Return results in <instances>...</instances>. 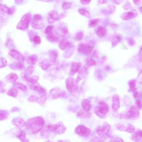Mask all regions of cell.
Here are the masks:
<instances>
[{
	"label": "cell",
	"instance_id": "6da1fadb",
	"mask_svg": "<svg viewBox=\"0 0 142 142\" xmlns=\"http://www.w3.org/2000/svg\"><path fill=\"white\" fill-rule=\"evenodd\" d=\"M27 123V128L31 130L32 133H35L41 129L45 122L42 117H38L30 119Z\"/></svg>",
	"mask_w": 142,
	"mask_h": 142
},
{
	"label": "cell",
	"instance_id": "7a4b0ae2",
	"mask_svg": "<svg viewBox=\"0 0 142 142\" xmlns=\"http://www.w3.org/2000/svg\"><path fill=\"white\" fill-rule=\"evenodd\" d=\"M109 110V107L105 102H101L96 106L95 110V114L100 118L105 117Z\"/></svg>",
	"mask_w": 142,
	"mask_h": 142
},
{
	"label": "cell",
	"instance_id": "3957f363",
	"mask_svg": "<svg viewBox=\"0 0 142 142\" xmlns=\"http://www.w3.org/2000/svg\"><path fill=\"white\" fill-rule=\"evenodd\" d=\"M66 88L69 92L73 94L77 92L79 87L77 81H75L73 78H68L66 81Z\"/></svg>",
	"mask_w": 142,
	"mask_h": 142
},
{
	"label": "cell",
	"instance_id": "277c9868",
	"mask_svg": "<svg viewBox=\"0 0 142 142\" xmlns=\"http://www.w3.org/2000/svg\"><path fill=\"white\" fill-rule=\"evenodd\" d=\"M32 25L36 29L42 28L44 27V24L41 16L39 14H36L34 15L32 20Z\"/></svg>",
	"mask_w": 142,
	"mask_h": 142
},
{
	"label": "cell",
	"instance_id": "5b68a950",
	"mask_svg": "<svg viewBox=\"0 0 142 142\" xmlns=\"http://www.w3.org/2000/svg\"><path fill=\"white\" fill-rule=\"evenodd\" d=\"M139 114L138 108L133 106L130 107L129 110L125 114L124 117L126 119H135L137 118Z\"/></svg>",
	"mask_w": 142,
	"mask_h": 142
},
{
	"label": "cell",
	"instance_id": "8992f818",
	"mask_svg": "<svg viewBox=\"0 0 142 142\" xmlns=\"http://www.w3.org/2000/svg\"><path fill=\"white\" fill-rule=\"evenodd\" d=\"M31 18L30 14H25L21 19L18 25V28L23 30L27 29L28 27L29 23Z\"/></svg>",
	"mask_w": 142,
	"mask_h": 142
},
{
	"label": "cell",
	"instance_id": "52a82bcc",
	"mask_svg": "<svg viewBox=\"0 0 142 142\" xmlns=\"http://www.w3.org/2000/svg\"><path fill=\"white\" fill-rule=\"evenodd\" d=\"M75 132L79 136L86 137L88 136L90 134L91 130L85 126L81 125L76 127Z\"/></svg>",
	"mask_w": 142,
	"mask_h": 142
},
{
	"label": "cell",
	"instance_id": "ba28073f",
	"mask_svg": "<svg viewBox=\"0 0 142 142\" xmlns=\"http://www.w3.org/2000/svg\"><path fill=\"white\" fill-rule=\"evenodd\" d=\"M110 127L109 124L105 123L102 126L98 127L97 129V134L101 136H107L110 131Z\"/></svg>",
	"mask_w": 142,
	"mask_h": 142
},
{
	"label": "cell",
	"instance_id": "9c48e42d",
	"mask_svg": "<svg viewBox=\"0 0 142 142\" xmlns=\"http://www.w3.org/2000/svg\"><path fill=\"white\" fill-rule=\"evenodd\" d=\"M93 47L91 45L81 44L78 46V51L85 55H89L92 53Z\"/></svg>",
	"mask_w": 142,
	"mask_h": 142
},
{
	"label": "cell",
	"instance_id": "30bf717a",
	"mask_svg": "<svg viewBox=\"0 0 142 142\" xmlns=\"http://www.w3.org/2000/svg\"><path fill=\"white\" fill-rule=\"evenodd\" d=\"M112 107L113 110L115 111L118 110L120 107V98L117 95L113 96L112 99Z\"/></svg>",
	"mask_w": 142,
	"mask_h": 142
},
{
	"label": "cell",
	"instance_id": "8fae6325",
	"mask_svg": "<svg viewBox=\"0 0 142 142\" xmlns=\"http://www.w3.org/2000/svg\"><path fill=\"white\" fill-rule=\"evenodd\" d=\"M81 67V64L76 62H73L71 63V68L70 72V74L71 76H73L76 73H77Z\"/></svg>",
	"mask_w": 142,
	"mask_h": 142
},
{
	"label": "cell",
	"instance_id": "7c38bea8",
	"mask_svg": "<svg viewBox=\"0 0 142 142\" xmlns=\"http://www.w3.org/2000/svg\"><path fill=\"white\" fill-rule=\"evenodd\" d=\"M59 46L61 49L63 50H68L72 47V44L68 40H62L59 42Z\"/></svg>",
	"mask_w": 142,
	"mask_h": 142
},
{
	"label": "cell",
	"instance_id": "4fadbf2b",
	"mask_svg": "<svg viewBox=\"0 0 142 142\" xmlns=\"http://www.w3.org/2000/svg\"><path fill=\"white\" fill-rule=\"evenodd\" d=\"M81 105L83 109L87 112H89L92 108L90 101L87 99H83Z\"/></svg>",
	"mask_w": 142,
	"mask_h": 142
},
{
	"label": "cell",
	"instance_id": "5bb4252c",
	"mask_svg": "<svg viewBox=\"0 0 142 142\" xmlns=\"http://www.w3.org/2000/svg\"><path fill=\"white\" fill-rule=\"evenodd\" d=\"M58 18V15L56 11H50L48 15V22L52 23L56 21Z\"/></svg>",
	"mask_w": 142,
	"mask_h": 142
},
{
	"label": "cell",
	"instance_id": "9a60e30c",
	"mask_svg": "<svg viewBox=\"0 0 142 142\" xmlns=\"http://www.w3.org/2000/svg\"><path fill=\"white\" fill-rule=\"evenodd\" d=\"M52 95V97L54 99H56L61 97H64V93L62 92L60 90L55 89L52 90L50 92V95Z\"/></svg>",
	"mask_w": 142,
	"mask_h": 142
},
{
	"label": "cell",
	"instance_id": "2e32d148",
	"mask_svg": "<svg viewBox=\"0 0 142 142\" xmlns=\"http://www.w3.org/2000/svg\"><path fill=\"white\" fill-rule=\"evenodd\" d=\"M137 15V14L135 11H130L122 15V18L124 20H128L135 18Z\"/></svg>",
	"mask_w": 142,
	"mask_h": 142
},
{
	"label": "cell",
	"instance_id": "e0dca14e",
	"mask_svg": "<svg viewBox=\"0 0 142 142\" xmlns=\"http://www.w3.org/2000/svg\"><path fill=\"white\" fill-rule=\"evenodd\" d=\"M96 33L100 37H105L107 34V29L105 27L99 26L97 28Z\"/></svg>",
	"mask_w": 142,
	"mask_h": 142
},
{
	"label": "cell",
	"instance_id": "ac0fdd59",
	"mask_svg": "<svg viewBox=\"0 0 142 142\" xmlns=\"http://www.w3.org/2000/svg\"><path fill=\"white\" fill-rule=\"evenodd\" d=\"M142 130H139L133 133L132 136V139L136 142L140 141L142 140Z\"/></svg>",
	"mask_w": 142,
	"mask_h": 142
},
{
	"label": "cell",
	"instance_id": "d6986e66",
	"mask_svg": "<svg viewBox=\"0 0 142 142\" xmlns=\"http://www.w3.org/2000/svg\"><path fill=\"white\" fill-rule=\"evenodd\" d=\"M47 38L50 42H57L59 41V39L57 36L53 33V32L47 34Z\"/></svg>",
	"mask_w": 142,
	"mask_h": 142
},
{
	"label": "cell",
	"instance_id": "ffe728a7",
	"mask_svg": "<svg viewBox=\"0 0 142 142\" xmlns=\"http://www.w3.org/2000/svg\"><path fill=\"white\" fill-rule=\"evenodd\" d=\"M24 77L27 82L32 84L37 83V81L38 80L39 78L37 76L30 77L24 74Z\"/></svg>",
	"mask_w": 142,
	"mask_h": 142
},
{
	"label": "cell",
	"instance_id": "44dd1931",
	"mask_svg": "<svg viewBox=\"0 0 142 142\" xmlns=\"http://www.w3.org/2000/svg\"><path fill=\"white\" fill-rule=\"evenodd\" d=\"M18 76L17 74L14 73H11L6 76V81L9 82L14 83L17 80Z\"/></svg>",
	"mask_w": 142,
	"mask_h": 142
},
{
	"label": "cell",
	"instance_id": "7402d4cb",
	"mask_svg": "<svg viewBox=\"0 0 142 142\" xmlns=\"http://www.w3.org/2000/svg\"><path fill=\"white\" fill-rule=\"evenodd\" d=\"M27 61L29 64L32 66V65L35 64L37 62V56L32 55L27 58Z\"/></svg>",
	"mask_w": 142,
	"mask_h": 142
},
{
	"label": "cell",
	"instance_id": "603a6c76",
	"mask_svg": "<svg viewBox=\"0 0 142 142\" xmlns=\"http://www.w3.org/2000/svg\"><path fill=\"white\" fill-rule=\"evenodd\" d=\"M129 86L130 88L133 91V93L137 92L136 88V81L135 80H132L129 82Z\"/></svg>",
	"mask_w": 142,
	"mask_h": 142
},
{
	"label": "cell",
	"instance_id": "cb8c5ba5",
	"mask_svg": "<svg viewBox=\"0 0 142 142\" xmlns=\"http://www.w3.org/2000/svg\"><path fill=\"white\" fill-rule=\"evenodd\" d=\"M14 87L16 89H19L22 91H27V86L21 83L18 82L14 83Z\"/></svg>",
	"mask_w": 142,
	"mask_h": 142
},
{
	"label": "cell",
	"instance_id": "d4e9b609",
	"mask_svg": "<svg viewBox=\"0 0 142 142\" xmlns=\"http://www.w3.org/2000/svg\"><path fill=\"white\" fill-rule=\"evenodd\" d=\"M11 67L13 69L20 70L24 69V66L22 63L19 62L11 64Z\"/></svg>",
	"mask_w": 142,
	"mask_h": 142
},
{
	"label": "cell",
	"instance_id": "484cf974",
	"mask_svg": "<svg viewBox=\"0 0 142 142\" xmlns=\"http://www.w3.org/2000/svg\"><path fill=\"white\" fill-rule=\"evenodd\" d=\"M41 68L44 70H45L49 68L52 65L50 61H45L40 63Z\"/></svg>",
	"mask_w": 142,
	"mask_h": 142
},
{
	"label": "cell",
	"instance_id": "4316f807",
	"mask_svg": "<svg viewBox=\"0 0 142 142\" xmlns=\"http://www.w3.org/2000/svg\"><path fill=\"white\" fill-rule=\"evenodd\" d=\"M7 94L8 95L13 97H17L18 94V91L17 89L14 87L8 91Z\"/></svg>",
	"mask_w": 142,
	"mask_h": 142
},
{
	"label": "cell",
	"instance_id": "83f0119b",
	"mask_svg": "<svg viewBox=\"0 0 142 142\" xmlns=\"http://www.w3.org/2000/svg\"><path fill=\"white\" fill-rule=\"evenodd\" d=\"M79 12L82 15L86 16L88 18H90V14L89 11L85 9H79Z\"/></svg>",
	"mask_w": 142,
	"mask_h": 142
},
{
	"label": "cell",
	"instance_id": "f1b7e54d",
	"mask_svg": "<svg viewBox=\"0 0 142 142\" xmlns=\"http://www.w3.org/2000/svg\"><path fill=\"white\" fill-rule=\"evenodd\" d=\"M34 69V67L31 65L27 68L25 72V75L28 76L30 74H32Z\"/></svg>",
	"mask_w": 142,
	"mask_h": 142
},
{
	"label": "cell",
	"instance_id": "f546056e",
	"mask_svg": "<svg viewBox=\"0 0 142 142\" xmlns=\"http://www.w3.org/2000/svg\"><path fill=\"white\" fill-rule=\"evenodd\" d=\"M99 22V19H95L91 20L89 23V27H94L97 25Z\"/></svg>",
	"mask_w": 142,
	"mask_h": 142
},
{
	"label": "cell",
	"instance_id": "4dcf8cb0",
	"mask_svg": "<svg viewBox=\"0 0 142 142\" xmlns=\"http://www.w3.org/2000/svg\"><path fill=\"white\" fill-rule=\"evenodd\" d=\"M135 127L131 124H128L125 131L130 133H134L135 131Z\"/></svg>",
	"mask_w": 142,
	"mask_h": 142
},
{
	"label": "cell",
	"instance_id": "1f68e13d",
	"mask_svg": "<svg viewBox=\"0 0 142 142\" xmlns=\"http://www.w3.org/2000/svg\"><path fill=\"white\" fill-rule=\"evenodd\" d=\"M60 31H61L63 34V36L64 35H66L68 33V29L67 27H59V29Z\"/></svg>",
	"mask_w": 142,
	"mask_h": 142
},
{
	"label": "cell",
	"instance_id": "d6a6232c",
	"mask_svg": "<svg viewBox=\"0 0 142 142\" xmlns=\"http://www.w3.org/2000/svg\"><path fill=\"white\" fill-rule=\"evenodd\" d=\"M71 4L69 2L64 1L63 2L62 4V7L63 9L64 10L69 9L71 7Z\"/></svg>",
	"mask_w": 142,
	"mask_h": 142
},
{
	"label": "cell",
	"instance_id": "836d02e7",
	"mask_svg": "<svg viewBox=\"0 0 142 142\" xmlns=\"http://www.w3.org/2000/svg\"><path fill=\"white\" fill-rule=\"evenodd\" d=\"M33 41L34 43L37 44H40L41 42V39L38 36L36 35L33 38Z\"/></svg>",
	"mask_w": 142,
	"mask_h": 142
},
{
	"label": "cell",
	"instance_id": "e575fe53",
	"mask_svg": "<svg viewBox=\"0 0 142 142\" xmlns=\"http://www.w3.org/2000/svg\"><path fill=\"white\" fill-rule=\"evenodd\" d=\"M116 128L117 130L120 131H125L126 129V127L124 125L122 124H118L116 126Z\"/></svg>",
	"mask_w": 142,
	"mask_h": 142
},
{
	"label": "cell",
	"instance_id": "d590c367",
	"mask_svg": "<svg viewBox=\"0 0 142 142\" xmlns=\"http://www.w3.org/2000/svg\"><path fill=\"white\" fill-rule=\"evenodd\" d=\"M54 27L53 26H49L47 27L45 31V33L46 34H48L53 32Z\"/></svg>",
	"mask_w": 142,
	"mask_h": 142
},
{
	"label": "cell",
	"instance_id": "8d00e7d4",
	"mask_svg": "<svg viewBox=\"0 0 142 142\" xmlns=\"http://www.w3.org/2000/svg\"><path fill=\"white\" fill-rule=\"evenodd\" d=\"M7 115V113L4 110H0V120H2L5 118Z\"/></svg>",
	"mask_w": 142,
	"mask_h": 142
},
{
	"label": "cell",
	"instance_id": "74e56055",
	"mask_svg": "<svg viewBox=\"0 0 142 142\" xmlns=\"http://www.w3.org/2000/svg\"><path fill=\"white\" fill-rule=\"evenodd\" d=\"M83 36V33L82 32H79L77 34L75 37V39L76 40H80L82 39Z\"/></svg>",
	"mask_w": 142,
	"mask_h": 142
},
{
	"label": "cell",
	"instance_id": "f35d334b",
	"mask_svg": "<svg viewBox=\"0 0 142 142\" xmlns=\"http://www.w3.org/2000/svg\"><path fill=\"white\" fill-rule=\"evenodd\" d=\"M109 142H124L122 138L119 137H117L113 140H110Z\"/></svg>",
	"mask_w": 142,
	"mask_h": 142
},
{
	"label": "cell",
	"instance_id": "ab89813d",
	"mask_svg": "<svg viewBox=\"0 0 142 142\" xmlns=\"http://www.w3.org/2000/svg\"><path fill=\"white\" fill-rule=\"evenodd\" d=\"M4 84L2 82L0 81V92H5L6 91L5 89L4 88Z\"/></svg>",
	"mask_w": 142,
	"mask_h": 142
},
{
	"label": "cell",
	"instance_id": "60d3db41",
	"mask_svg": "<svg viewBox=\"0 0 142 142\" xmlns=\"http://www.w3.org/2000/svg\"><path fill=\"white\" fill-rule=\"evenodd\" d=\"M136 105L137 106V107L138 109H141L142 107V104L141 101L140 100H137L136 102Z\"/></svg>",
	"mask_w": 142,
	"mask_h": 142
},
{
	"label": "cell",
	"instance_id": "b9f144b4",
	"mask_svg": "<svg viewBox=\"0 0 142 142\" xmlns=\"http://www.w3.org/2000/svg\"><path fill=\"white\" fill-rule=\"evenodd\" d=\"M85 111L84 110H80L78 112L77 115L78 116L81 117L84 115L85 114Z\"/></svg>",
	"mask_w": 142,
	"mask_h": 142
},
{
	"label": "cell",
	"instance_id": "7bdbcfd3",
	"mask_svg": "<svg viewBox=\"0 0 142 142\" xmlns=\"http://www.w3.org/2000/svg\"><path fill=\"white\" fill-rule=\"evenodd\" d=\"M128 43L130 45L133 46L135 44V42L133 39L129 38L128 39Z\"/></svg>",
	"mask_w": 142,
	"mask_h": 142
},
{
	"label": "cell",
	"instance_id": "ee69618b",
	"mask_svg": "<svg viewBox=\"0 0 142 142\" xmlns=\"http://www.w3.org/2000/svg\"><path fill=\"white\" fill-rule=\"evenodd\" d=\"M110 27L114 29L118 27V25L114 23H112L110 24Z\"/></svg>",
	"mask_w": 142,
	"mask_h": 142
},
{
	"label": "cell",
	"instance_id": "f6af8a7d",
	"mask_svg": "<svg viewBox=\"0 0 142 142\" xmlns=\"http://www.w3.org/2000/svg\"><path fill=\"white\" fill-rule=\"evenodd\" d=\"M82 4H89L91 1H81Z\"/></svg>",
	"mask_w": 142,
	"mask_h": 142
},
{
	"label": "cell",
	"instance_id": "bcb514c9",
	"mask_svg": "<svg viewBox=\"0 0 142 142\" xmlns=\"http://www.w3.org/2000/svg\"><path fill=\"white\" fill-rule=\"evenodd\" d=\"M139 1L137 0L134 1H135V2H134V3H135V4H136V5L138 6V5H139L140 4V3H141V2H140V1H140L139 2H138Z\"/></svg>",
	"mask_w": 142,
	"mask_h": 142
},
{
	"label": "cell",
	"instance_id": "7dc6e473",
	"mask_svg": "<svg viewBox=\"0 0 142 142\" xmlns=\"http://www.w3.org/2000/svg\"><path fill=\"white\" fill-rule=\"evenodd\" d=\"M142 142V141H141V142Z\"/></svg>",
	"mask_w": 142,
	"mask_h": 142
}]
</instances>
